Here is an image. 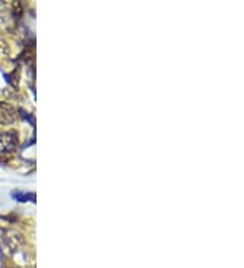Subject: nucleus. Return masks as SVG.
<instances>
[{"instance_id": "nucleus-3", "label": "nucleus", "mask_w": 244, "mask_h": 268, "mask_svg": "<svg viewBox=\"0 0 244 268\" xmlns=\"http://www.w3.org/2000/svg\"><path fill=\"white\" fill-rule=\"evenodd\" d=\"M12 198L19 202H36V194L33 192H22V191H15L12 192Z\"/></svg>"}, {"instance_id": "nucleus-2", "label": "nucleus", "mask_w": 244, "mask_h": 268, "mask_svg": "<svg viewBox=\"0 0 244 268\" xmlns=\"http://www.w3.org/2000/svg\"><path fill=\"white\" fill-rule=\"evenodd\" d=\"M15 121V114L10 106H0V124H12Z\"/></svg>"}, {"instance_id": "nucleus-1", "label": "nucleus", "mask_w": 244, "mask_h": 268, "mask_svg": "<svg viewBox=\"0 0 244 268\" xmlns=\"http://www.w3.org/2000/svg\"><path fill=\"white\" fill-rule=\"evenodd\" d=\"M18 134L15 132H5L0 135V146L4 150L15 149L18 145Z\"/></svg>"}]
</instances>
